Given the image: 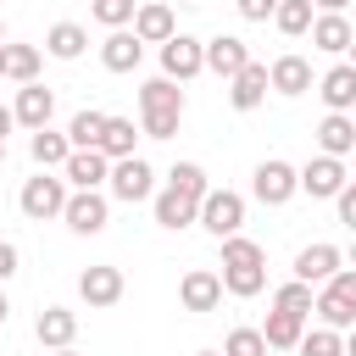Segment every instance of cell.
Here are the masks:
<instances>
[{
  "label": "cell",
  "instance_id": "cell-1",
  "mask_svg": "<svg viewBox=\"0 0 356 356\" xmlns=\"http://www.w3.org/2000/svg\"><path fill=\"white\" fill-rule=\"evenodd\" d=\"M222 289L234 295V300H250V295H261L267 289V250L256 245V239H245V234H234V239H222Z\"/></svg>",
  "mask_w": 356,
  "mask_h": 356
},
{
  "label": "cell",
  "instance_id": "cell-2",
  "mask_svg": "<svg viewBox=\"0 0 356 356\" xmlns=\"http://www.w3.org/2000/svg\"><path fill=\"white\" fill-rule=\"evenodd\" d=\"M184 122V89L167 83V78H150L139 89V134L145 139H172Z\"/></svg>",
  "mask_w": 356,
  "mask_h": 356
},
{
  "label": "cell",
  "instance_id": "cell-3",
  "mask_svg": "<svg viewBox=\"0 0 356 356\" xmlns=\"http://www.w3.org/2000/svg\"><path fill=\"white\" fill-rule=\"evenodd\" d=\"M195 222H200L211 239H234V234L245 228V195H234V189H206L200 206H195Z\"/></svg>",
  "mask_w": 356,
  "mask_h": 356
},
{
  "label": "cell",
  "instance_id": "cell-4",
  "mask_svg": "<svg viewBox=\"0 0 356 356\" xmlns=\"http://www.w3.org/2000/svg\"><path fill=\"white\" fill-rule=\"evenodd\" d=\"M312 312L323 317V328H350V323H356V273L339 267V273L312 295Z\"/></svg>",
  "mask_w": 356,
  "mask_h": 356
},
{
  "label": "cell",
  "instance_id": "cell-5",
  "mask_svg": "<svg viewBox=\"0 0 356 356\" xmlns=\"http://www.w3.org/2000/svg\"><path fill=\"white\" fill-rule=\"evenodd\" d=\"M17 206H22V217H33V222L61 217V206H67V184H61V172H33V178L22 184V195H17Z\"/></svg>",
  "mask_w": 356,
  "mask_h": 356
},
{
  "label": "cell",
  "instance_id": "cell-6",
  "mask_svg": "<svg viewBox=\"0 0 356 356\" xmlns=\"http://www.w3.org/2000/svg\"><path fill=\"white\" fill-rule=\"evenodd\" d=\"M106 184H111V200H122V206H139V200H150V189H156V172H150V161H139V156H122V161H111Z\"/></svg>",
  "mask_w": 356,
  "mask_h": 356
},
{
  "label": "cell",
  "instance_id": "cell-7",
  "mask_svg": "<svg viewBox=\"0 0 356 356\" xmlns=\"http://www.w3.org/2000/svg\"><path fill=\"white\" fill-rule=\"evenodd\" d=\"M122 267H111V261H95V267H83L78 273V295H83V306L89 312H106V306H117L122 300Z\"/></svg>",
  "mask_w": 356,
  "mask_h": 356
},
{
  "label": "cell",
  "instance_id": "cell-8",
  "mask_svg": "<svg viewBox=\"0 0 356 356\" xmlns=\"http://www.w3.org/2000/svg\"><path fill=\"white\" fill-rule=\"evenodd\" d=\"M345 184H350V172H345V161H334V156H312V161L295 172V189H306L312 200H334Z\"/></svg>",
  "mask_w": 356,
  "mask_h": 356
},
{
  "label": "cell",
  "instance_id": "cell-9",
  "mask_svg": "<svg viewBox=\"0 0 356 356\" xmlns=\"http://www.w3.org/2000/svg\"><path fill=\"white\" fill-rule=\"evenodd\" d=\"M106 217H111V206H106V195H100V189H67L61 222H67L72 234H100V228H106Z\"/></svg>",
  "mask_w": 356,
  "mask_h": 356
},
{
  "label": "cell",
  "instance_id": "cell-10",
  "mask_svg": "<svg viewBox=\"0 0 356 356\" xmlns=\"http://www.w3.org/2000/svg\"><path fill=\"white\" fill-rule=\"evenodd\" d=\"M250 189H256V200H261V206H289V200L300 195V189H295V167H289V161H278V156H267V161L256 167Z\"/></svg>",
  "mask_w": 356,
  "mask_h": 356
},
{
  "label": "cell",
  "instance_id": "cell-11",
  "mask_svg": "<svg viewBox=\"0 0 356 356\" xmlns=\"http://www.w3.org/2000/svg\"><path fill=\"white\" fill-rule=\"evenodd\" d=\"M245 61H250V44H245L239 33H217V39H206V44H200V67H206V72H217V78H234Z\"/></svg>",
  "mask_w": 356,
  "mask_h": 356
},
{
  "label": "cell",
  "instance_id": "cell-12",
  "mask_svg": "<svg viewBox=\"0 0 356 356\" xmlns=\"http://www.w3.org/2000/svg\"><path fill=\"white\" fill-rule=\"evenodd\" d=\"M195 72H206V67H200V39L172 33V39L161 44V78H167V83H189Z\"/></svg>",
  "mask_w": 356,
  "mask_h": 356
},
{
  "label": "cell",
  "instance_id": "cell-13",
  "mask_svg": "<svg viewBox=\"0 0 356 356\" xmlns=\"http://www.w3.org/2000/svg\"><path fill=\"white\" fill-rule=\"evenodd\" d=\"M339 267H345V250L339 245H306L295 256V284H328Z\"/></svg>",
  "mask_w": 356,
  "mask_h": 356
},
{
  "label": "cell",
  "instance_id": "cell-14",
  "mask_svg": "<svg viewBox=\"0 0 356 356\" xmlns=\"http://www.w3.org/2000/svg\"><path fill=\"white\" fill-rule=\"evenodd\" d=\"M178 300H184V312H217V300H222V278H217L211 267H189L184 284H178Z\"/></svg>",
  "mask_w": 356,
  "mask_h": 356
},
{
  "label": "cell",
  "instance_id": "cell-15",
  "mask_svg": "<svg viewBox=\"0 0 356 356\" xmlns=\"http://www.w3.org/2000/svg\"><path fill=\"white\" fill-rule=\"evenodd\" d=\"M139 44H167L172 33H178V22H172V11L161 6V0H150V6H134V28H128Z\"/></svg>",
  "mask_w": 356,
  "mask_h": 356
},
{
  "label": "cell",
  "instance_id": "cell-16",
  "mask_svg": "<svg viewBox=\"0 0 356 356\" xmlns=\"http://www.w3.org/2000/svg\"><path fill=\"white\" fill-rule=\"evenodd\" d=\"M228 100H234V111H256V106L267 100V67H261V61H245V67L228 78Z\"/></svg>",
  "mask_w": 356,
  "mask_h": 356
},
{
  "label": "cell",
  "instance_id": "cell-17",
  "mask_svg": "<svg viewBox=\"0 0 356 356\" xmlns=\"http://www.w3.org/2000/svg\"><path fill=\"white\" fill-rule=\"evenodd\" d=\"M50 111H56V95L44 83H22L17 89V106H11V122L22 128H50Z\"/></svg>",
  "mask_w": 356,
  "mask_h": 356
},
{
  "label": "cell",
  "instance_id": "cell-18",
  "mask_svg": "<svg viewBox=\"0 0 356 356\" xmlns=\"http://www.w3.org/2000/svg\"><path fill=\"white\" fill-rule=\"evenodd\" d=\"M106 172H111V161H106L100 150H72V156L61 161V184H72V189H100Z\"/></svg>",
  "mask_w": 356,
  "mask_h": 356
},
{
  "label": "cell",
  "instance_id": "cell-19",
  "mask_svg": "<svg viewBox=\"0 0 356 356\" xmlns=\"http://www.w3.org/2000/svg\"><path fill=\"white\" fill-rule=\"evenodd\" d=\"M312 44L317 50H328V56H345L350 44H356V33H350V22H345V11H323V17H312Z\"/></svg>",
  "mask_w": 356,
  "mask_h": 356
},
{
  "label": "cell",
  "instance_id": "cell-20",
  "mask_svg": "<svg viewBox=\"0 0 356 356\" xmlns=\"http://www.w3.org/2000/svg\"><path fill=\"white\" fill-rule=\"evenodd\" d=\"M139 56H145V44H139L128 28H111V33L100 39V67H106V72H134Z\"/></svg>",
  "mask_w": 356,
  "mask_h": 356
},
{
  "label": "cell",
  "instance_id": "cell-21",
  "mask_svg": "<svg viewBox=\"0 0 356 356\" xmlns=\"http://www.w3.org/2000/svg\"><path fill=\"white\" fill-rule=\"evenodd\" d=\"M317 145H323V156L345 161V156L356 150V122H350V111H328V117L317 122Z\"/></svg>",
  "mask_w": 356,
  "mask_h": 356
},
{
  "label": "cell",
  "instance_id": "cell-22",
  "mask_svg": "<svg viewBox=\"0 0 356 356\" xmlns=\"http://www.w3.org/2000/svg\"><path fill=\"white\" fill-rule=\"evenodd\" d=\"M267 89H278V95H306V89H312V61H306V56H278V61L267 67Z\"/></svg>",
  "mask_w": 356,
  "mask_h": 356
},
{
  "label": "cell",
  "instance_id": "cell-23",
  "mask_svg": "<svg viewBox=\"0 0 356 356\" xmlns=\"http://www.w3.org/2000/svg\"><path fill=\"white\" fill-rule=\"evenodd\" d=\"M33 334H39V345L67 350V345H72V334H78V312H67V306H44V312H39V323H33Z\"/></svg>",
  "mask_w": 356,
  "mask_h": 356
},
{
  "label": "cell",
  "instance_id": "cell-24",
  "mask_svg": "<svg viewBox=\"0 0 356 356\" xmlns=\"http://www.w3.org/2000/svg\"><path fill=\"white\" fill-rule=\"evenodd\" d=\"M317 95L328 100V111H350V106H356V67H350V61L328 67L323 83H317Z\"/></svg>",
  "mask_w": 356,
  "mask_h": 356
},
{
  "label": "cell",
  "instance_id": "cell-25",
  "mask_svg": "<svg viewBox=\"0 0 356 356\" xmlns=\"http://www.w3.org/2000/svg\"><path fill=\"white\" fill-rule=\"evenodd\" d=\"M256 334L267 339V350H295L300 334H306V317H295V312H267V323H261Z\"/></svg>",
  "mask_w": 356,
  "mask_h": 356
},
{
  "label": "cell",
  "instance_id": "cell-26",
  "mask_svg": "<svg viewBox=\"0 0 356 356\" xmlns=\"http://www.w3.org/2000/svg\"><path fill=\"white\" fill-rule=\"evenodd\" d=\"M44 50H50L56 61H78V56L89 50V33H83L78 22H56V28L44 33Z\"/></svg>",
  "mask_w": 356,
  "mask_h": 356
},
{
  "label": "cell",
  "instance_id": "cell-27",
  "mask_svg": "<svg viewBox=\"0 0 356 356\" xmlns=\"http://www.w3.org/2000/svg\"><path fill=\"white\" fill-rule=\"evenodd\" d=\"M134 139H139V134H134V122H128V117H106V128H100V145H95V150H100L106 161H122V156H134Z\"/></svg>",
  "mask_w": 356,
  "mask_h": 356
},
{
  "label": "cell",
  "instance_id": "cell-28",
  "mask_svg": "<svg viewBox=\"0 0 356 356\" xmlns=\"http://www.w3.org/2000/svg\"><path fill=\"white\" fill-rule=\"evenodd\" d=\"M28 150H33V161H39V172H56L67 156H72V145H67V134H50V128H33V139H28Z\"/></svg>",
  "mask_w": 356,
  "mask_h": 356
},
{
  "label": "cell",
  "instance_id": "cell-29",
  "mask_svg": "<svg viewBox=\"0 0 356 356\" xmlns=\"http://www.w3.org/2000/svg\"><path fill=\"white\" fill-rule=\"evenodd\" d=\"M195 206H200V200H189V195H178V189H161V195H156V222L178 234V228L195 222Z\"/></svg>",
  "mask_w": 356,
  "mask_h": 356
},
{
  "label": "cell",
  "instance_id": "cell-30",
  "mask_svg": "<svg viewBox=\"0 0 356 356\" xmlns=\"http://www.w3.org/2000/svg\"><path fill=\"white\" fill-rule=\"evenodd\" d=\"M100 128H106V111L83 106V111L67 122V145H72V150H95V145H100Z\"/></svg>",
  "mask_w": 356,
  "mask_h": 356
},
{
  "label": "cell",
  "instance_id": "cell-31",
  "mask_svg": "<svg viewBox=\"0 0 356 356\" xmlns=\"http://www.w3.org/2000/svg\"><path fill=\"white\" fill-rule=\"evenodd\" d=\"M273 22H278L284 39H300V33L312 28V0H278V6H273Z\"/></svg>",
  "mask_w": 356,
  "mask_h": 356
},
{
  "label": "cell",
  "instance_id": "cell-32",
  "mask_svg": "<svg viewBox=\"0 0 356 356\" xmlns=\"http://www.w3.org/2000/svg\"><path fill=\"white\" fill-rule=\"evenodd\" d=\"M6 78L33 83L39 78V44H6Z\"/></svg>",
  "mask_w": 356,
  "mask_h": 356
},
{
  "label": "cell",
  "instance_id": "cell-33",
  "mask_svg": "<svg viewBox=\"0 0 356 356\" xmlns=\"http://www.w3.org/2000/svg\"><path fill=\"white\" fill-rule=\"evenodd\" d=\"M167 189H178V195H189V200H200L211 184H206V167H195V161H178V167L167 172Z\"/></svg>",
  "mask_w": 356,
  "mask_h": 356
},
{
  "label": "cell",
  "instance_id": "cell-34",
  "mask_svg": "<svg viewBox=\"0 0 356 356\" xmlns=\"http://www.w3.org/2000/svg\"><path fill=\"white\" fill-rule=\"evenodd\" d=\"M295 350L300 356H345V334L339 328H312V334H300Z\"/></svg>",
  "mask_w": 356,
  "mask_h": 356
},
{
  "label": "cell",
  "instance_id": "cell-35",
  "mask_svg": "<svg viewBox=\"0 0 356 356\" xmlns=\"http://www.w3.org/2000/svg\"><path fill=\"white\" fill-rule=\"evenodd\" d=\"M273 312H295V317H312V284H284L278 295H273Z\"/></svg>",
  "mask_w": 356,
  "mask_h": 356
},
{
  "label": "cell",
  "instance_id": "cell-36",
  "mask_svg": "<svg viewBox=\"0 0 356 356\" xmlns=\"http://www.w3.org/2000/svg\"><path fill=\"white\" fill-rule=\"evenodd\" d=\"M222 356H267V339H261L256 328H234V334L222 339Z\"/></svg>",
  "mask_w": 356,
  "mask_h": 356
},
{
  "label": "cell",
  "instance_id": "cell-37",
  "mask_svg": "<svg viewBox=\"0 0 356 356\" xmlns=\"http://www.w3.org/2000/svg\"><path fill=\"white\" fill-rule=\"evenodd\" d=\"M89 11H95V22H106V28H128V22H134V0H95Z\"/></svg>",
  "mask_w": 356,
  "mask_h": 356
},
{
  "label": "cell",
  "instance_id": "cell-38",
  "mask_svg": "<svg viewBox=\"0 0 356 356\" xmlns=\"http://www.w3.org/2000/svg\"><path fill=\"white\" fill-rule=\"evenodd\" d=\"M334 206H339V222H345V228H356V184H345V189L334 195Z\"/></svg>",
  "mask_w": 356,
  "mask_h": 356
},
{
  "label": "cell",
  "instance_id": "cell-39",
  "mask_svg": "<svg viewBox=\"0 0 356 356\" xmlns=\"http://www.w3.org/2000/svg\"><path fill=\"white\" fill-rule=\"evenodd\" d=\"M234 6H239V17H245V22H267L278 0H234Z\"/></svg>",
  "mask_w": 356,
  "mask_h": 356
},
{
  "label": "cell",
  "instance_id": "cell-40",
  "mask_svg": "<svg viewBox=\"0 0 356 356\" xmlns=\"http://www.w3.org/2000/svg\"><path fill=\"white\" fill-rule=\"evenodd\" d=\"M17 273H22V256H17V245H11V239H0V284H6V278H17Z\"/></svg>",
  "mask_w": 356,
  "mask_h": 356
},
{
  "label": "cell",
  "instance_id": "cell-41",
  "mask_svg": "<svg viewBox=\"0 0 356 356\" xmlns=\"http://www.w3.org/2000/svg\"><path fill=\"white\" fill-rule=\"evenodd\" d=\"M11 128H17V122H11V106H0V139H6Z\"/></svg>",
  "mask_w": 356,
  "mask_h": 356
},
{
  "label": "cell",
  "instance_id": "cell-42",
  "mask_svg": "<svg viewBox=\"0 0 356 356\" xmlns=\"http://www.w3.org/2000/svg\"><path fill=\"white\" fill-rule=\"evenodd\" d=\"M312 6H317V11H345L350 0H312Z\"/></svg>",
  "mask_w": 356,
  "mask_h": 356
},
{
  "label": "cell",
  "instance_id": "cell-43",
  "mask_svg": "<svg viewBox=\"0 0 356 356\" xmlns=\"http://www.w3.org/2000/svg\"><path fill=\"white\" fill-rule=\"evenodd\" d=\"M11 323V300H6V289H0V328Z\"/></svg>",
  "mask_w": 356,
  "mask_h": 356
},
{
  "label": "cell",
  "instance_id": "cell-44",
  "mask_svg": "<svg viewBox=\"0 0 356 356\" xmlns=\"http://www.w3.org/2000/svg\"><path fill=\"white\" fill-rule=\"evenodd\" d=\"M0 78H6V44H0Z\"/></svg>",
  "mask_w": 356,
  "mask_h": 356
},
{
  "label": "cell",
  "instance_id": "cell-45",
  "mask_svg": "<svg viewBox=\"0 0 356 356\" xmlns=\"http://www.w3.org/2000/svg\"><path fill=\"white\" fill-rule=\"evenodd\" d=\"M56 356H78V350H72V345H67V350H56Z\"/></svg>",
  "mask_w": 356,
  "mask_h": 356
},
{
  "label": "cell",
  "instance_id": "cell-46",
  "mask_svg": "<svg viewBox=\"0 0 356 356\" xmlns=\"http://www.w3.org/2000/svg\"><path fill=\"white\" fill-rule=\"evenodd\" d=\"M195 356H222V350H195Z\"/></svg>",
  "mask_w": 356,
  "mask_h": 356
},
{
  "label": "cell",
  "instance_id": "cell-47",
  "mask_svg": "<svg viewBox=\"0 0 356 356\" xmlns=\"http://www.w3.org/2000/svg\"><path fill=\"white\" fill-rule=\"evenodd\" d=\"M0 161H6V139H0Z\"/></svg>",
  "mask_w": 356,
  "mask_h": 356
},
{
  "label": "cell",
  "instance_id": "cell-48",
  "mask_svg": "<svg viewBox=\"0 0 356 356\" xmlns=\"http://www.w3.org/2000/svg\"><path fill=\"white\" fill-rule=\"evenodd\" d=\"M0 44H6V28H0Z\"/></svg>",
  "mask_w": 356,
  "mask_h": 356
}]
</instances>
